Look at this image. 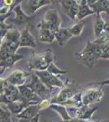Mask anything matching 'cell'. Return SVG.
<instances>
[{
    "label": "cell",
    "mask_w": 109,
    "mask_h": 122,
    "mask_svg": "<svg viewBox=\"0 0 109 122\" xmlns=\"http://www.w3.org/2000/svg\"><path fill=\"white\" fill-rule=\"evenodd\" d=\"M55 57L52 51L48 49L43 53L36 54L33 53L28 62V67L29 70L36 71H46L48 69L51 63L55 62Z\"/></svg>",
    "instance_id": "1"
},
{
    "label": "cell",
    "mask_w": 109,
    "mask_h": 122,
    "mask_svg": "<svg viewBox=\"0 0 109 122\" xmlns=\"http://www.w3.org/2000/svg\"><path fill=\"white\" fill-rule=\"evenodd\" d=\"M75 59L80 64L87 67L89 69H91L97 64L99 60L95 55V52H94L93 42L88 40L86 46L82 51L75 54Z\"/></svg>",
    "instance_id": "2"
},
{
    "label": "cell",
    "mask_w": 109,
    "mask_h": 122,
    "mask_svg": "<svg viewBox=\"0 0 109 122\" xmlns=\"http://www.w3.org/2000/svg\"><path fill=\"white\" fill-rule=\"evenodd\" d=\"M36 75L38 76L41 81L47 86L48 89H51L55 86V87L63 88L64 87V83L62 81H60L58 78L57 76H55L49 72L47 70L46 71H36L34 72Z\"/></svg>",
    "instance_id": "3"
},
{
    "label": "cell",
    "mask_w": 109,
    "mask_h": 122,
    "mask_svg": "<svg viewBox=\"0 0 109 122\" xmlns=\"http://www.w3.org/2000/svg\"><path fill=\"white\" fill-rule=\"evenodd\" d=\"M21 33L18 29H12L8 31L4 38L2 41V44L7 46L13 53H16L17 49L20 47V40Z\"/></svg>",
    "instance_id": "4"
},
{
    "label": "cell",
    "mask_w": 109,
    "mask_h": 122,
    "mask_svg": "<svg viewBox=\"0 0 109 122\" xmlns=\"http://www.w3.org/2000/svg\"><path fill=\"white\" fill-rule=\"evenodd\" d=\"M103 97H104V92L101 89L90 88L87 90L83 94L82 103L84 106H87L91 103L101 102Z\"/></svg>",
    "instance_id": "5"
},
{
    "label": "cell",
    "mask_w": 109,
    "mask_h": 122,
    "mask_svg": "<svg viewBox=\"0 0 109 122\" xmlns=\"http://www.w3.org/2000/svg\"><path fill=\"white\" fill-rule=\"evenodd\" d=\"M26 86H27V87H29V89L32 90L35 94H37L42 99L51 90L41 81L39 77L35 73L32 74V80H31V82L29 84H27Z\"/></svg>",
    "instance_id": "6"
},
{
    "label": "cell",
    "mask_w": 109,
    "mask_h": 122,
    "mask_svg": "<svg viewBox=\"0 0 109 122\" xmlns=\"http://www.w3.org/2000/svg\"><path fill=\"white\" fill-rule=\"evenodd\" d=\"M18 88L23 101L31 103L32 105L37 104L39 101H41L42 98H40L37 94H35L31 89L27 87L26 85L19 86Z\"/></svg>",
    "instance_id": "7"
},
{
    "label": "cell",
    "mask_w": 109,
    "mask_h": 122,
    "mask_svg": "<svg viewBox=\"0 0 109 122\" xmlns=\"http://www.w3.org/2000/svg\"><path fill=\"white\" fill-rule=\"evenodd\" d=\"M28 74L25 72H24L22 70L16 69L14 70L11 73L9 74L8 76L6 78V81L8 82L9 84L13 85L16 86H24V84L25 83Z\"/></svg>",
    "instance_id": "8"
},
{
    "label": "cell",
    "mask_w": 109,
    "mask_h": 122,
    "mask_svg": "<svg viewBox=\"0 0 109 122\" xmlns=\"http://www.w3.org/2000/svg\"><path fill=\"white\" fill-rule=\"evenodd\" d=\"M44 20L52 27H54L56 31L60 29L61 19L59 16L58 11L55 9H50L45 13L44 15Z\"/></svg>",
    "instance_id": "9"
},
{
    "label": "cell",
    "mask_w": 109,
    "mask_h": 122,
    "mask_svg": "<svg viewBox=\"0 0 109 122\" xmlns=\"http://www.w3.org/2000/svg\"><path fill=\"white\" fill-rule=\"evenodd\" d=\"M87 4L95 12V14H100L105 12L109 15V0H86Z\"/></svg>",
    "instance_id": "10"
},
{
    "label": "cell",
    "mask_w": 109,
    "mask_h": 122,
    "mask_svg": "<svg viewBox=\"0 0 109 122\" xmlns=\"http://www.w3.org/2000/svg\"><path fill=\"white\" fill-rule=\"evenodd\" d=\"M13 11L15 13V17L12 19H9V22L16 24V25H23V24L28 23L31 17L28 16L21 9V6L18 3L13 8Z\"/></svg>",
    "instance_id": "11"
},
{
    "label": "cell",
    "mask_w": 109,
    "mask_h": 122,
    "mask_svg": "<svg viewBox=\"0 0 109 122\" xmlns=\"http://www.w3.org/2000/svg\"><path fill=\"white\" fill-rule=\"evenodd\" d=\"M37 46V43L34 37L31 34L29 27H27L25 30L22 31L20 40V47H30L34 48Z\"/></svg>",
    "instance_id": "12"
},
{
    "label": "cell",
    "mask_w": 109,
    "mask_h": 122,
    "mask_svg": "<svg viewBox=\"0 0 109 122\" xmlns=\"http://www.w3.org/2000/svg\"><path fill=\"white\" fill-rule=\"evenodd\" d=\"M41 110V107L39 104H35V105H31L19 115L16 116L20 120H29L36 117L38 115L39 111Z\"/></svg>",
    "instance_id": "13"
},
{
    "label": "cell",
    "mask_w": 109,
    "mask_h": 122,
    "mask_svg": "<svg viewBox=\"0 0 109 122\" xmlns=\"http://www.w3.org/2000/svg\"><path fill=\"white\" fill-rule=\"evenodd\" d=\"M32 104L25 102L23 100H20V101L13 102L11 103H9L7 105V110L11 112V114H14L15 116H17L19 114H21L25 109H26L27 107H29V106H31Z\"/></svg>",
    "instance_id": "14"
},
{
    "label": "cell",
    "mask_w": 109,
    "mask_h": 122,
    "mask_svg": "<svg viewBox=\"0 0 109 122\" xmlns=\"http://www.w3.org/2000/svg\"><path fill=\"white\" fill-rule=\"evenodd\" d=\"M24 56L22 55H18V54H14V55H11L7 58L3 59V60H0V68H1V72L0 73H3L4 70L6 69L7 68H11L12 67L17 61L21 60H23Z\"/></svg>",
    "instance_id": "15"
},
{
    "label": "cell",
    "mask_w": 109,
    "mask_h": 122,
    "mask_svg": "<svg viewBox=\"0 0 109 122\" xmlns=\"http://www.w3.org/2000/svg\"><path fill=\"white\" fill-rule=\"evenodd\" d=\"M72 37H73L71 33L69 32L68 29L65 28H60L55 33V39L57 40L58 45L60 46H64L67 43V42Z\"/></svg>",
    "instance_id": "16"
},
{
    "label": "cell",
    "mask_w": 109,
    "mask_h": 122,
    "mask_svg": "<svg viewBox=\"0 0 109 122\" xmlns=\"http://www.w3.org/2000/svg\"><path fill=\"white\" fill-rule=\"evenodd\" d=\"M55 39V33L50 29H38V40L41 42L51 43Z\"/></svg>",
    "instance_id": "17"
},
{
    "label": "cell",
    "mask_w": 109,
    "mask_h": 122,
    "mask_svg": "<svg viewBox=\"0 0 109 122\" xmlns=\"http://www.w3.org/2000/svg\"><path fill=\"white\" fill-rule=\"evenodd\" d=\"M52 3H55V1H50V0H30V1H28L29 11L31 14H33L39 8L46 5L51 4Z\"/></svg>",
    "instance_id": "18"
},
{
    "label": "cell",
    "mask_w": 109,
    "mask_h": 122,
    "mask_svg": "<svg viewBox=\"0 0 109 122\" xmlns=\"http://www.w3.org/2000/svg\"><path fill=\"white\" fill-rule=\"evenodd\" d=\"M95 14L94 11L90 7V6L87 4L86 0H82L80 2V10H79L78 15H77V18L79 20H82L85 18V17L88 16L90 15Z\"/></svg>",
    "instance_id": "19"
},
{
    "label": "cell",
    "mask_w": 109,
    "mask_h": 122,
    "mask_svg": "<svg viewBox=\"0 0 109 122\" xmlns=\"http://www.w3.org/2000/svg\"><path fill=\"white\" fill-rule=\"evenodd\" d=\"M105 23L104 20H103L102 16L100 14H97L95 17V21H94V35H95L96 38H99L103 32L104 31V27H105Z\"/></svg>",
    "instance_id": "20"
},
{
    "label": "cell",
    "mask_w": 109,
    "mask_h": 122,
    "mask_svg": "<svg viewBox=\"0 0 109 122\" xmlns=\"http://www.w3.org/2000/svg\"><path fill=\"white\" fill-rule=\"evenodd\" d=\"M98 107H93V108H86V107H82L81 109H79L78 111L76 112V115L78 119L81 120H86L90 119V117L92 116V114L97 111Z\"/></svg>",
    "instance_id": "21"
},
{
    "label": "cell",
    "mask_w": 109,
    "mask_h": 122,
    "mask_svg": "<svg viewBox=\"0 0 109 122\" xmlns=\"http://www.w3.org/2000/svg\"><path fill=\"white\" fill-rule=\"evenodd\" d=\"M50 107L51 109L56 111L59 114V116L62 117L63 121H69V120L73 119V118L69 116V114L68 113V112H67V109L64 106L57 105V104H51Z\"/></svg>",
    "instance_id": "22"
},
{
    "label": "cell",
    "mask_w": 109,
    "mask_h": 122,
    "mask_svg": "<svg viewBox=\"0 0 109 122\" xmlns=\"http://www.w3.org/2000/svg\"><path fill=\"white\" fill-rule=\"evenodd\" d=\"M85 21L84 20H81L77 23H75L73 25H71L70 27H68V30L71 33V34L74 37H78L82 34L83 29L85 26Z\"/></svg>",
    "instance_id": "23"
},
{
    "label": "cell",
    "mask_w": 109,
    "mask_h": 122,
    "mask_svg": "<svg viewBox=\"0 0 109 122\" xmlns=\"http://www.w3.org/2000/svg\"><path fill=\"white\" fill-rule=\"evenodd\" d=\"M59 3H60L63 11L67 15L71 8L76 4L77 1H75V0H62V1H59Z\"/></svg>",
    "instance_id": "24"
},
{
    "label": "cell",
    "mask_w": 109,
    "mask_h": 122,
    "mask_svg": "<svg viewBox=\"0 0 109 122\" xmlns=\"http://www.w3.org/2000/svg\"><path fill=\"white\" fill-rule=\"evenodd\" d=\"M49 72H51V74L55 76H57V75H63V74H67L68 73V71H64L60 68H59L55 64V63H51V65L49 66L48 69H47Z\"/></svg>",
    "instance_id": "25"
},
{
    "label": "cell",
    "mask_w": 109,
    "mask_h": 122,
    "mask_svg": "<svg viewBox=\"0 0 109 122\" xmlns=\"http://www.w3.org/2000/svg\"><path fill=\"white\" fill-rule=\"evenodd\" d=\"M11 112L3 107L0 108V122H12L11 120Z\"/></svg>",
    "instance_id": "26"
},
{
    "label": "cell",
    "mask_w": 109,
    "mask_h": 122,
    "mask_svg": "<svg viewBox=\"0 0 109 122\" xmlns=\"http://www.w3.org/2000/svg\"><path fill=\"white\" fill-rule=\"evenodd\" d=\"M78 3L79 2L77 1L76 4L73 6L70 11H68V14H67V15H68L71 20H75L76 17L77 16V15H78L79 10H80V3Z\"/></svg>",
    "instance_id": "27"
},
{
    "label": "cell",
    "mask_w": 109,
    "mask_h": 122,
    "mask_svg": "<svg viewBox=\"0 0 109 122\" xmlns=\"http://www.w3.org/2000/svg\"><path fill=\"white\" fill-rule=\"evenodd\" d=\"M16 53H13L7 46H6L5 45L1 44V50H0V60H3V59L7 58L11 55H14Z\"/></svg>",
    "instance_id": "28"
},
{
    "label": "cell",
    "mask_w": 109,
    "mask_h": 122,
    "mask_svg": "<svg viewBox=\"0 0 109 122\" xmlns=\"http://www.w3.org/2000/svg\"><path fill=\"white\" fill-rule=\"evenodd\" d=\"M11 29V26L10 25H7L5 22L0 23V35H1V39H3L9 30Z\"/></svg>",
    "instance_id": "29"
},
{
    "label": "cell",
    "mask_w": 109,
    "mask_h": 122,
    "mask_svg": "<svg viewBox=\"0 0 109 122\" xmlns=\"http://www.w3.org/2000/svg\"><path fill=\"white\" fill-rule=\"evenodd\" d=\"M101 59H104V60H109V35L107 38L106 43H105L104 49V53H103Z\"/></svg>",
    "instance_id": "30"
},
{
    "label": "cell",
    "mask_w": 109,
    "mask_h": 122,
    "mask_svg": "<svg viewBox=\"0 0 109 122\" xmlns=\"http://www.w3.org/2000/svg\"><path fill=\"white\" fill-rule=\"evenodd\" d=\"M8 13H10V11H9V7L4 6V7H1V9H0V15H1V16L7 15Z\"/></svg>",
    "instance_id": "31"
},
{
    "label": "cell",
    "mask_w": 109,
    "mask_h": 122,
    "mask_svg": "<svg viewBox=\"0 0 109 122\" xmlns=\"http://www.w3.org/2000/svg\"><path fill=\"white\" fill-rule=\"evenodd\" d=\"M39 117H40V114L37 116L36 117L33 118V119L29 120H20L18 122H39Z\"/></svg>",
    "instance_id": "32"
},
{
    "label": "cell",
    "mask_w": 109,
    "mask_h": 122,
    "mask_svg": "<svg viewBox=\"0 0 109 122\" xmlns=\"http://www.w3.org/2000/svg\"><path fill=\"white\" fill-rule=\"evenodd\" d=\"M3 3H4V5L7 6V7H10V6L14 3V1L13 0H9V1H7V0H4V1H3Z\"/></svg>",
    "instance_id": "33"
},
{
    "label": "cell",
    "mask_w": 109,
    "mask_h": 122,
    "mask_svg": "<svg viewBox=\"0 0 109 122\" xmlns=\"http://www.w3.org/2000/svg\"><path fill=\"white\" fill-rule=\"evenodd\" d=\"M104 32L106 33H108V34L109 35V22H107L106 24H105Z\"/></svg>",
    "instance_id": "34"
},
{
    "label": "cell",
    "mask_w": 109,
    "mask_h": 122,
    "mask_svg": "<svg viewBox=\"0 0 109 122\" xmlns=\"http://www.w3.org/2000/svg\"><path fill=\"white\" fill-rule=\"evenodd\" d=\"M99 85L100 86H104V85H109V78L108 80H105L104 81H100V82H98Z\"/></svg>",
    "instance_id": "35"
},
{
    "label": "cell",
    "mask_w": 109,
    "mask_h": 122,
    "mask_svg": "<svg viewBox=\"0 0 109 122\" xmlns=\"http://www.w3.org/2000/svg\"><path fill=\"white\" fill-rule=\"evenodd\" d=\"M100 122H109V120H107V121H100Z\"/></svg>",
    "instance_id": "36"
}]
</instances>
